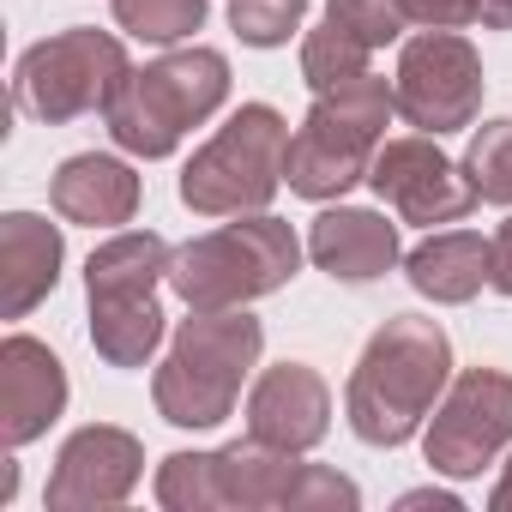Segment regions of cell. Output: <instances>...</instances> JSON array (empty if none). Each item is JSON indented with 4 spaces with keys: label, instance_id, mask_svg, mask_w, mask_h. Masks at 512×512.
<instances>
[{
    "label": "cell",
    "instance_id": "6da1fadb",
    "mask_svg": "<svg viewBox=\"0 0 512 512\" xmlns=\"http://www.w3.org/2000/svg\"><path fill=\"white\" fill-rule=\"evenodd\" d=\"M452 386V344L440 332V320L422 314H392L344 392V416L356 428V440L368 446H404L440 404V392Z\"/></svg>",
    "mask_w": 512,
    "mask_h": 512
},
{
    "label": "cell",
    "instance_id": "7a4b0ae2",
    "mask_svg": "<svg viewBox=\"0 0 512 512\" xmlns=\"http://www.w3.org/2000/svg\"><path fill=\"white\" fill-rule=\"evenodd\" d=\"M260 320L247 308H217V314H199L181 320L157 380H151V398H157V416L175 422V428H217L235 416V398H241V380L260 362Z\"/></svg>",
    "mask_w": 512,
    "mask_h": 512
},
{
    "label": "cell",
    "instance_id": "3957f363",
    "mask_svg": "<svg viewBox=\"0 0 512 512\" xmlns=\"http://www.w3.org/2000/svg\"><path fill=\"white\" fill-rule=\"evenodd\" d=\"M302 266V241L284 217H266V211H247L241 223H223L187 247H175L169 260V290L199 308V314H217V308H247L272 290H284Z\"/></svg>",
    "mask_w": 512,
    "mask_h": 512
},
{
    "label": "cell",
    "instance_id": "277c9868",
    "mask_svg": "<svg viewBox=\"0 0 512 512\" xmlns=\"http://www.w3.org/2000/svg\"><path fill=\"white\" fill-rule=\"evenodd\" d=\"M392 109H398V97L374 73H362L350 85H332V91H314V109L296 127L290 157H284L290 193H302V199H344L356 181H368V169H374V157L386 145Z\"/></svg>",
    "mask_w": 512,
    "mask_h": 512
},
{
    "label": "cell",
    "instance_id": "5b68a950",
    "mask_svg": "<svg viewBox=\"0 0 512 512\" xmlns=\"http://www.w3.org/2000/svg\"><path fill=\"white\" fill-rule=\"evenodd\" d=\"M229 97V61L217 49H175L151 67H139L121 97L103 109L109 115V139L133 157H169L199 121H211Z\"/></svg>",
    "mask_w": 512,
    "mask_h": 512
},
{
    "label": "cell",
    "instance_id": "8992f818",
    "mask_svg": "<svg viewBox=\"0 0 512 512\" xmlns=\"http://www.w3.org/2000/svg\"><path fill=\"white\" fill-rule=\"evenodd\" d=\"M290 127L272 103H241L181 169V205L199 217H247L266 211L284 187Z\"/></svg>",
    "mask_w": 512,
    "mask_h": 512
},
{
    "label": "cell",
    "instance_id": "52a82bcc",
    "mask_svg": "<svg viewBox=\"0 0 512 512\" xmlns=\"http://www.w3.org/2000/svg\"><path fill=\"white\" fill-rule=\"evenodd\" d=\"M127 79H133V67H127L121 37L73 25V31H55L49 43H37V49L19 55V67H13V103H19V115L61 127V121L109 109Z\"/></svg>",
    "mask_w": 512,
    "mask_h": 512
},
{
    "label": "cell",
    "instance_id": "ba28073f",
    "mask_svg": "<svg viewBox=\"0 0 512 512\" xmlns=\"http://www.w3.org/2000/svg\"><path fill=\"white\" fill-rule=\"evenodd\" d=\"M392 97H398V115L428 139L464 133L476 127V109H482V55L458 31H422L404 43Z\"/></svg>",
    "mask_w": 512,
    "mask_h": 512
},
{
    "label": "cell",
    "instance_id": "9c48e42d",
    "mask_svg": "<svg viewBox=\"0 0 512 512\" xmlns=\"http://www.w3.org/2000/svg\"><path fill=\"white\" fill-rule=\"evenodd\" d=\"M500 446H512V374L464 368L434 404L422 452L440 476H482V464H494Z\"/></svg>",
    "mask_w": 512,
    "mask_h": 512
},
{
    "label": "cell",
    "instance_id": "30bf717a",
    "mask_svg": "<svg viewBox=\"0 0 512 512\" xmlns=\"http://www.w3.org/2000/svg\"><path fill=\"white\" fill-rule=\"evenodd\" d=\"M368 187L404 217V223H458L470 205H476V187L464 175V163H452L428 133L416 139H386L374 169H368Z\"/></svg>",
    "mask_w": 512,
    "mask_h": 512
},
{
    "label": "cell",
    "instance_id": "8fae6325",
    "mask_svg": "<svg viewBox=\"0 0 512 512\" xmlns=\"http://www.w3.org/2000/svg\"><path fill=\"white\" fill-rule=\"evenodd\" d=\"M145 476V446L127 428L91 422L79 428L49 476V512H91V506H121Z\"/></svg>",
    "mask_w": 512,
    "mask_h": 512
},
{
    "label": "cell",
    "instance_id": "7c38bea8",
    "mask_svg": "<svg viewBox=\"0 0 512 512\" xmlns=\"http://www.w3.org/2000/svg\"><path fill=\"white\" fill-rule=\"evenodd\" d=\"M332 428V392L308 362H278L253 380L247 392V434L284 446V452H314Z\"/></svg>",
    "mask_w": 512,
    "mask_h": 512
},
{
    "label": "cell",
    "instance_id": "4fadbf2b",
    "mask_svg": "<svg viewBox=\"0 0 512 512\" xmlns=\"http://www.w3.org/2000/svg\"><path fill=\"white\" fill-rule=\"evenodd\" d=\"M67 410V368L49 344L13 332L0 344V446H31Z\"/></svg>",
    "mask_w": 512,
    "mask_h": 512
},
{
    "label": "cell",
    "instance_id": "5bb4252c",
    "mask_svg": "<svg viewBox=\"0 0 512 512\" xmlns=\"http://www.w3.org/2000/svg\"><path fill=\"white\" fill-rule=\"evenodd\" d=\"M308 253L338 284H374L398 266V223H386L380 211H362V205H332L314 217Z\"/></svg>",
    "mask_w": 512,
    "mask_h": 512
},
{
    "label": "cell",
    "instance_id": "9a60e30c",
    "mask_svg": "<svg viewBox=\"0 0 512 512\" xmlns=\"http://www.w3.org/2000/svg\"><path fill=\"white\" fill-rule=\"evenodd\" d=\"M61 229L37 211H7L0 217V314L25 320L55 284H61Z\"/></svg>",
    "mask_w": 512,
    "mask_h": 512
},
{
    "label": "cell",
    "instance_id": "2e32d148",
    "mask_svg": "<svg viewBox=\"0 0 512 512\" xmlns=\"http://www.w3.org/2000/svg\"><path fill=\"white\" fill-rule=\"evenodd\" d=\"M49 199L67 223H85V229H115V223H133L139 211V175L121 163V157H67L49 181Z\"/></svg>",
    "mask_w": 512,
    "mask_h": 512
},
{
    "label": "cell",
    "instance_id": "e0dca14e",
    "mask_svg": "<svg viewBox=\"0 0 512 512\" xmlns=\"http://www.w3.org/2000/svg\"><path fill=\"white\" fill-rule=\"evenodd\" d=\"M488 266H494V241H482L476 229H440L422 247H410L404 278H410L416 296H428L440 308H458L488 284Z\"/></svg>",
    "mask_w": 512,
    "mask_h": 512
},
{
    "label": "cell",
    "instance_id": "ac0fdd59",
    "mask_svg": "<svg viewBox=\"0 0 512 512\" xmlns=\"http://www.w3.org/2000/svg\"><path fill=\"white\" fill-rule=\"evenodd\" d=\"M169 241L163 235H115L85 260V296L91 302H145L169 278Z\"/></svg>",
    "mask_w": 512,
    "mask_h": 512
},
{
    "label": "cell",
    "instance_id": "d6986e66",
    "mask_svg": "<svg viewBox=\"0 0 512 512\" xmlns=\"http://www.w3.org/2000/svg\"><path fill=\"white\" fill-rule=\"evenodd\" d=\"M302 452H284V446H266V440H229L217 452V494L223 506H241V512H260V506H284L290 500V482H296V464Z\"/></svg>",
    "mask_w": 512,
    "mask_h": 512
},
{
    "label": "cell",
    "instance_id": "ffe728a7",
    "mask_svg": "<svg viewBox=\"0 0 512 512\" xmlns=\"http://www.w3.org/2000/svg\"><path fill=\"white\" fill-rule=\"evenodd\" d=\"M91 344L109 368H145L163 344V308L145 302H91Z\"/></svg>",
    "mask_w": 512,
    "mask_h": 512
},
{
    "label": "cell",
    "instance_id": "44dd1931",
    "mask_svg": "<svg viewBox=\"0 0 512 512\" xmlns=\"http://www.w3.org/2000/svg\"><path fill=\"white\" fill-rule=\"evenodd\" d=\"M368 61H374V49H368L350 25H338V19H326V25L308 31V43H302V79H308L314 91H332V85L362 79Z\"/></svg>",
    "mask_w": 512,
    "mask_h": 512
},
{
    "label": "cell",
    "instance_id": "7402d4cb",
    "mask_svg": "<svg viewBox=\"0 0 512 512\" xmlns=\"http://www.w3.org/2000/svg\"><path fill=\"white\" fill-rule=\"evenodd\" d=\"M205 0H115V25L139 43H181L205 25Z\"/></svg>",
    "mask_w": 512,
    "mask_h": 512
},
{
    "label": "cell",
    "instance_id": "603a6c76",
    "mask_svg": "<svg viewBox=\"0 0 512 512\" xmlns=\"http://www.w3.org/2000/svg\"><path fill=\"white\" fill-rule=\"evenodd\" d=\"M157 500L169 512H211V506H223V494H217V452H169L157 464Z\"/></svg>",
    "mask_w": 512,
    "mask_h": 512
},
{
    "label": "cell",
    "instance_id": "cb8c5ba5",
    "mask_svg": "<svg viewBox=\"0 0 512 512\" xmlns=\"http://www.w3.org/2000/svg\"><path fill=\"white\" fill-rule=\"evenodd\" d=\"M464 175H470L476 199L512 205V121L476 127V139H470V151H464Z\"/></svg>",
    "mask_w": 512,
    "mask_h": 512
},
{
    "label": "cell",
    "instance_id": "d4e9b609",
    "mask_svg": "<svg viewBox=\"0 0 512 512\" xmlns=\"http://www.w3.org/2000/svg\"><path fill=\"white\" fill-rule=\"evenodd\" d=\"M308 19V0H229V25L247 49H284Z\"/></svg>",
    "mask_w": 512,
    "mask_h": 512
},
{
    "label": "cell",
    "instance_id": "484cf974",
    "mask_svg": "<svg viewBox=\"0 0 512 512\" xmlns=\"http://www.w3.org/2000/svg\"><path fill=\"white\" fill-rule=\"evenodd\" d=\"M356 512L362 506V488L350 482V476H338V470H326V464H302L296 470V482H290V500H284V512Z\"/></svg>",
    "mask_w": 512,
    "mask_h": 512
},
{
    "label": "cell",
    "instance_id": "4316f807",
    "mask_svg": "<svg viewBox=\"0 0 512 512\" xmlns=\"http://www.w3.org/2000/svg\"><path fill=\"white\" fill-rule=\"evenodd\" d=\"M326 19H338V25H350L368 49H386V43H398V31L410 25L404 13H398V0H326Z\"/></svg>",
    "mask_w": 512,
    "mask_h": 512
},
{
    "label": "cell",
    "instance_id": "83f0119b",
    "mask_svg": "<svg viewBox=\"0 0 512 512\" xmlns=\"http://www.w3.org/2000/svg\"><path fill=\"white\" fill-rule=\"evenodd\" d=\"M398 13L422 31H458L476 25V0H398Z\"/></svg>",
    "mask_w": 512,
    "mask_h": 512
},
{
    "label": "cell",
    "instance_id": "f1b7e54d",
    "mask_svg": "<svg viewBox=\"0 0 512 512\" xmlns=\"http://www.w3.org/2000/svg\"><path fill=\"white\" fill-rule=\"evenodd\" d=\"M488 241H494V266H488V284H494L500 296H512V217H506V223H500Z\"/></svg>",
    "mask_w": 512,
    "mask_h": 512
},
{
    "label": "cell",
    "instance_id": "f546056e",
    "mask_svg": "<svg viewBox=\"0 0 512 512\" xmlns=\"http://www.w3.org/2000/svg\"><path fill=\"white\" fill-rule=\"evenodd\" d=\"M476 25L482 31H512V0H476Z\"/></svg>",
    "mask_w": 512,
    "mask_h": 512
},
{
    "label": "cell",
    "instance_id": "4dcf8cb0",
    "mask_svg": "<svg viewBox=\"0 0 512 512\" xmlns=\"http://www.w3.org/2000/svg\"><path fill=\"white\" fill-rule=\"evenodd\" d=\"M488 506H494V512H512V458H506V476L494 482V494H488Z\"/></svg>",
    "mask_w": 512,
    "mask_h": 512
},
{
    "label": "cell",
    "instance_id": "1f68e13d",
    "mask_svg": "<svg viewBox=\"0 0 512 512\" xmlns=\"http://www.w3.org/2000/svg\"><path fill=\"white\" fill-rule=\"evenodd\" d=\"M404 506H434V512H458L452 494H404Z\"/></svg>",
    "mask_w": 512,
    "mask_h": 512
}]
</instances>
